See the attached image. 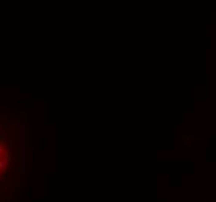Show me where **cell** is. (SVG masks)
Masks as SVG:
<instances>
[{
	"instance_id": "ba28073f",
	"label": "cell",
	"mask_w": 216,
	"mask_h": 202,
	"mask_svg": "<svg viewBox=\"0 0 216 202\" xmlns=\"http://www.w3.org/2000/svg\"><path fill=\"white\" fill-rule=\"evenodd\" d=\"M8 202H17V200H13V199H10V200H8Z\"/></svg>"
},
{
	"instance_id": "8992f818",
	"label": "cell",
	"mask_w": 216,
	"mask_h": 202,
	"mask_svg": "<svg viewBox=\"0 0 216 202\" xmlns=\"http://www.w3.org/2000/svg\"><path fill=\"white\" fill-rule=\"evenodd\" d=\"M17 171H19L20 174H22V173H25V166H23V163H20V165H19V169H17Z\"/></svg>"
},
{
	"instance_id": "52a82bcc",
	"label": "cell",
	"mask_w": 216,
	"mask_h": 202,
	"mask_svg": "<svg viewBox=\"0 0 216 202\" xmlns=\"http://www.w3.org/2000/svg\"><path fill=\"white\" fill-rule=\"evenodd\" d=\"M0 154H5V148H2V146H0Z\"/></svg>"
},
{
	"instance_id": "3957f363",
	"label": "cell",
	"mask_w": 216,
	"mask_h": 202,
	"mask_svg": "<svg viewBox=\"0 0 216 202\" xmlns=\"http://www.w3.org/2000/svg\"><path fill=\"white\" fill-rule=\"evenodd\" d=\"M6 166H8V163L2 159V160H0V173H5L6 171Z\"/></svg>"
},
{
	"instance_id": "6da1fadb",
	"label": "cell",
	"mask_w": 216,
	"mask_h": 202,
	"mask_svg": "<svg viewBox=\"0 0 216 202\" xmlns=\"http://www.w3.org/2000/svg\"><path fill=\"white\" fill-rule=\"evenodd\" d=\"M6 143H8V135H5V134L0 132V146L5 148V145H6Z\"/></svg>"
},
{
	"instance_id": "277c9868",
	"label": "cell",
	"mask_w": 216,
	"mask_h": 202,
	"mask_svg": "<svg viewBox=\"0 0 216 202\" xmlns=\"http://www.w3.org/2000/svg\"><path fill=\"white\" fill-rule=\"evenodd\" d=\"M6 179H8V177H6V174H5V173H0V181H2V182L5 184V182H6Z\"/></svg>"
},
{
	"instance_id": "5b68a950",
	"label": "cell",
	"mask_w": 216,
	"mask_h": 202,
	"mask_svg": "<svg viewBox=\"0 0 216 202\" xmlns=\"http://www.w3.org/2000/svg\"><path fill=\"white\" fill-rule=\"evenodd\" d=\"M5 193H6V188H5V187H3L2 184H0V196H3Z\"/></svg>"
},
{
	"instance_id": "7a4b0ae2",
	"label": "cell",
	"mask_w": 216,
	"mask_h": 202,
	"mask_svg": "<svg viewBox=\"0 0 216 202\" xmlns=\"http://www.w3.org/2000/svg\"><path fill=\"white\" fill-rule=\"evenodd\" d=\"M3 157H5L3 160H5L6 163H11V160H13V159H11V153H10V151H5V154H3Z\"/></svg>"
}]
</instances>
